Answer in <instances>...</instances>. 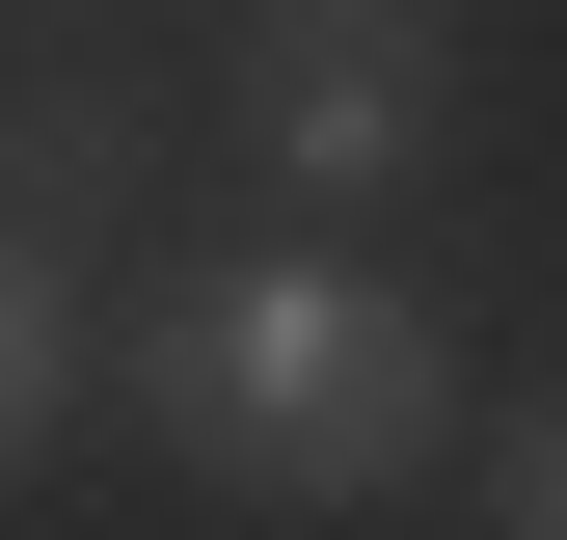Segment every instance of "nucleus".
Segmentation results:
<instances>
[{"label": "nucleus", "instance_id": "1", "mask_svg": "<svg viewBox=\"0 0 567 540\" xmlns=\"http://www.w3.org/2000/svg\"><path fill=\"white\" fill-rule=\"evenodd\" d=\"M135 405H163V459L244 487V513H379L405 459L460 433V352H433V298L351 270V243H217V270L135 298Z\"/></svg>", "mask_w": 567, "mask_h": 540}, {"label": "nucleus", "instance_id": "2", "mask_svg": "<svg viewBox=\"0 0 567 540\" xmlns=\"http://www.w3.org/2000/svg\"><path fill=\"white\" fill-rule=\"evenodd\" d=\"M433 135H460V28H433V0H270V28H244V163L298 189V217L433 189Z\"/></svg>", "mask_w": 567, "mask_h": 540}, {"label": "nucleus", "instance_id": "3", "mask_svg": "<svg viewBox=\"0 0 567 540\" xmlns=\"http://www.w3.org/2000/svg\"><path fill=\"white\" fill-rule=\"evenodd\" d=\"M135 163H163V135H135L109 82H28V108H0V243H82Z\"/></svg>", "mask_w": 567, "mask_h": 540}, {"label": "nucleus", "instance_id": "4", "mask_svg": "<svg viewBox=\"0 0 567 540\" xmlns=\"http://www.w3.org/2000/svg\"><path fill=\"white\" fill-rule=\"evenodd\" d=\"M54 405H82V270H54V243H0V487L54 459Z\"/></svg>", "mask_w": 567, "mask_h": 540}, {"label": "nucleus", "instance_id": "5", "mask_svg": "<svg viewBox=\"0 0 567 540\" xmlns=\"http://www.w3.org/2000/svg\"><path fill=\"white\" fill-rule=\"evenodd\" d=\"M486 513H514V540H567V378L514 405V433H486Z\"/></svg>", "mask_w": 567, "mask_h": 540}, {"label": "nucleus", "instance_id": "6", "mask_svg": "<svg viewBox=\"0 0 567 540\" xmlns=\"http://www.w3.org/2000/svg\"><path fill=\"white\" fill-rule=\"evenodd\" d=\"M0 28H54V0H0Z\"/></svg>", "mask_w": 567, "mask_h": 540}]
</instances>
